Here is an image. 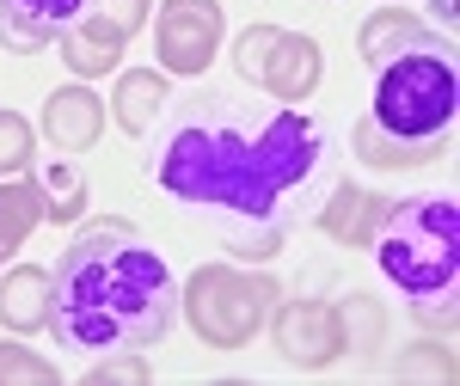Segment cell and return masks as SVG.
<instances>
[{
	"instance_id": "cell-16",
	"label": "cell",
	"mask_w": 460,
	"mask_h": 386,
	"mask_svg": "<svg viewBox=\"0 0 460 386\" xmlns=\"http://www.w3.org/2000/svg\"><path fill=\"white\" fill-rule=\"evenodd\" d=\"M411 37H424L418 19H405V13H375L368 31H362V56H368V62H387L393 49H405Z\"/></svg>"
},
{
	"instance_id": "cell-24",
	"label": "cell",
	"mask_w": 460,
	"mask_h": 386,
	"mask_svg": "<svg viewBox=\"0 0 460 386\" xmlns=\"http://www.w3.org/2000/svg\"><path fill=\"white\" fill-rule=\"evenodd\" d=\"M436 13H442V25H455V13H460V0H436Z\"/></svg>"
},
{
	"instance_id": "cell-15",
	"label": "cell",
	"mask_w": 460,
	"mask_h": 386,
	"mask_svg": "<svg viewBox=\"0 0 460 386\" xmlns=\"http://www.w3.org/2000/svg\"><path fill=\"white\" fill-rule=\"evenodd\" d=\"M356 154L368 160V166H424L436 147H411V141H393V136H381L368 117H362V129H356Z\"/></svg>"
},
{
	"instance_id": "cell-8",
	"label": "cell",
	"mask_w": 460,
	"mask_h": 386,
	"mask_svg": "<svg viewBox=\"0 0 460 386\" xmlns=\"http://www.w3.org/2000/svg\"><path fill=\"white\" fill-rule=\"evenodd\" d=\"M93 0H0V43L13 49H37L49 37H62L68 25H80Z\"/></svg>"
},
{
	"instance_id": "cell-17",
	"label": "cell",
	"mask_w": 460,
	"mask_h": 386,
	"mask_svg": "<svg viewBox=\"0 0 460 386\" xmlns=\"http://www.w3.org/2000/svg\"><path fill=\"white\" fill-rule=\"evenodd\" d=\"M37 215H43V190H31V184L0 190V246H19V240H25V227H31Z\"/></svg>"
},
{
	"instance_id": "cell-6",
	"label": "cell",
	"mask_w": 460,
	"mask_h": 386,
	"mask_svg": "<svg viewBox=\"0 0 460 386\" xmlns=\"http://www.w3.org/2000/svg\"><path fill=\"white\" fill-rule=\"evenodd\" d=\"M154 43H160V62L172 74H203L215 43H221V6L215 0H166Z\"/></svg>"
},
{
	"instance_id": "cell-4",
	"label": "cell",
	"mask_w": 460,
	"mask_h": 386,
	"mask_svg": "<svg viewBox=\"0 0 460 386\" xmlns=\"http://www.w3.org/2000/svg\"><path fill=\"white\" fill-rule=\"evenodd\" d=\"M455 105H460V68L455 49L442 37H411L405 49H393L387 62H375V105L368 123L393 141L411 147H436V136L455 129Z\"/></svg>"
},
{
	"instance_id": "cell-7",
	"label": "cell",
	"mask_w": 460,
	"mask_h": 386,
	"mask_svg": "<svg viewBox=\"0 0 460 386\" xmlns=\"http://www.w3.org/2000/svg\"><path fill=\"white\" fill-rule=\"evenodd\" d=\"M277 350H283L288 362H301V368H319V362H332L338 350H350L338 307H307V301H295V307L277 319Z\"/></svg>"
},
{
	"instance_id": "cell-3",
	"label": "cell",
	"mask_w": 460,
	"mask_h": 386,
	"mask_svg": "<svg viewBox=\"0 0 460 386\" xmlns=\"http://www.w3.org/2000/svg\"><path fill=\"white\" fill-rule=\"evenodd\" d=\"M375 264L418 307V319L448 325L460 294V203L448 190H424V197H405V203L381 209Z\"/></svg>"
},
{
	"instance_id": "cell-5",
	"label": "cell",
	"mask_w": 460,
	"mask_h": 386,
	"mask_svg": "<svg viewBox=\"0 0 460 386\" xmlns=\"http://www.w3.org/2000/svg\"><path fill=\"white\" fill-rule=\"evenodd\" d=\"M264 301H277V282L264 276H234V270H197L190 282V325L221 344V350H234V344H246L252 331H258V319H264Z\"/></svg>"
},
{
	"instance_id": "cell-13",
	"label": "cell",
	"mask_w": 460,
	"mask_h": 386,
	"mask_svg": "<svg viewBox=\"0 0 460 386\" xmlns=\"http://www.w3.org/2000/svg\"><path fill=\"white\" fill-rule=\"evenodd\" d=\"M117 49H123V31H111L105 19L62 31V62H68L74 74H111L117 68Z\"/></svg>"
},
{
	"instance_id": "cell-19",
	"label": "cell",
	"mask_w": 460,
	"mask_h": 386,
	"mask_svg": "<svg viewBox=\"0 0 460 386\" xmlns=\"http://www.w3.org/2000/svg\"><path fill=\"white\" fill-rule=\"evenodd\" d=\"M0 381H56V368L25 355L19 344H0Z\"/></svg>"
},
{
	"instance_id": "cell-11",
	"label": "cell",
	"mask_w": 460,
	"mask_h": 386,
	"mask_svg": "<svg viewBox=\"0 0 460 386\" xmlns=\"http://www.w3.org/2000/svg\"><path fill=\"white\" fill-rule=\"evenodd\" d=\"M0 319L13 331H37L49 319V276L43 270H13L0 282Z\"/></svg>"
},
{
	"instance_id": "cell-2",
	"label": "cell",
	"mask_w": 460,
	"mask_h": 386,
	"mask_svg": "<svg viewBox=\"0 0 460 386\" xmlns=\"http://www.w3.org/2000/svg\"><path fill=\"white\" fill-rule=\"evenodd\" d=\"M178 282L136 227H86L49 270V319L80 355H142L166 338Z\"/></svg>"
},
{
	"instance_id": "cell-18",
	"label": "cell",
	"mask_w": 460,
	"mask_h": 386,
	"mask_svg": "<svg viewBox=\"0 0 460 386\" xmlns=\"http://www.w3.org/2000/svg\"><path fill=\"white\" fill-rule=\"evenodd\" d=\"M25 166H31V129L25 117L0 110V172H25Z\"/></svg>"
},
{
	"instance_id": "cell-23",
	"label": "cell",
	"mask_w": 460,
	"mask_h": 386,
	"mask_svg": "<svg viewBox=\"0 0 460 386\" xmlns=\"http://www.w3.org/2000/svg\"><path fill=\"white\" fill-rule=\"evenodd\" d=\"M99 19H105L111 31H136V25L147 19V0H105V13H99Z\"/></svg>"
},
{
	"instance_id": "cell-22",
	"label": "cell",
	"mask_w": 460,
	"mask_h": 386,
	"mask_svg": "<svg viewBox=\"0 0 460 386\" xmlns=\"http://www.w3.org/2000/svg\"><path fill=\"white\" fill-rule=\"evenodd\" d=\"M86 381H93V386H99V381H147V362H142V355H117V362L99 355V368H93Z\"/></svg>"
},
{
	"instance_id": "cell-12",
	"label": "cell",
	"mask_w": 460,
	"mask_h": 386,
	"mask_svg": "<svg viewBox=\"0 0 460 386\" xmlns=\"http://www.w3.org/2000/svg\"><path fill=\"white\" fill-rule=\"evenodd\" d=\"M166 105H172V99H166V80H160V74H123V80H117V123H123L129 136H147Z\"/></svg>"
},
{
	"instance_id": "cell-1",
	"label": "cell",
	"mask_w": 460,
	"mask_h": 386,
	"mask_svg": "<svg viewBox=\"0 0 460 386\" xmlns=\"http://www.w3.org/2000/svg\"><path fill=\"white\" fill-rule=\"evenodd\" d=\"M325 166V129L301 105H246L209 86L160 110L154 178L190 215H203L240 258L283 246V209Z\"/></svg>"
},
{
	"instance_id": "cell-21",
	"label": "cell",
	"mask_w": 460,
	"mask_h": 386,
	"mask_svg": "<svg viewBox=\"0 0 460 386\" xmlns=\"http://www.w3.org/2000/svg\"><path fill=\"white\" fill-rule=\"evenodd\" d=\"M43 190L56 197V203H49L43 215H56V221H62V215H74V209H80V178H74L68 166H62V172H49V184H43Z\"/></svg>"
},
{
	"instance_id": "cell-9",
	"label": "cell",
	"mask_w": 460,
	"mask_h": 386,
	"mask_svg": "<svg viewBox=\"0 0 460 386\" xmlns=\"http://www.w3.org/2000/svg\"><path fill=\"white\" fill-rule=\"evenodd\" d=\"M99 123H105V110L93 92H49V105H43V129H49V147H62V154H86L93 141H99Z\"/></svg>"
},
{
	"instance_id": "cell-14",
	"label": "cell",
	"mask_w": 460,
	"mask_h": 386,
	"mask_svg": "<svg viewBox=\"0 0 460 386\" xmlns=\"http://www.w3.org/2000/svg\"><path fill=\"white\" fill-rule=\"evenodd\" d=\"M325 221V233L332 240H368V227L381 221V203L375 197H362L356 184H344V190H332V209L319 215Z\"/></svg>"
},
{
	"instance_id": "cell-20",
	"label": "cell",
	"mask_w": 460,
	"mask_h": 386,
	"mask_svg": "<svg viewBox=\"0 0 460 386\" xmlns=\"http://www.w3.org/2000/svg\"><path fill=\"white\" fill-rule=\"evenodd\" d=\"M277 37L283 31H270V25H258V31L240 37V80H258V74H264V49H270Z\"/></svg>"
},
{
	"instance_id": "cell-10",
	"label": "cell",
	"mask_w": 460,
	"mask_h": 386,
	"mask_svg": "<svg viewBox=\"0 0 460 386\" xmlns=\"http://www.w3.org/2000/svg\"><path fill=\"white\" fill-rule=\"evenodd\" d=\"M319 80V49L307 37H277V56H264V74H258V86H270V99H283V105H301L307 92H314Z\"/></svg>"
}]
</instances>
